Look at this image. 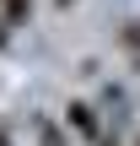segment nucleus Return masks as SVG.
I'll list each match as a JSON object with an SVG mask.
<instances>
[{"label": "nucleus", "instance_id": "obj_1", "mask_svg": "<svg viewBox=\"0 0 140 146\" xmlns=\"http://www.w3.org/2000/svg\"><path fill=\"white\" fill-rule=\"evenodd\" d=\"M65 119H70V125H76L86 141H103V125H97V114H92L86 103H70V108H65Z\"/></svg>", "mask_w": 140, "mask_h": 146}, {"label": "nucleus", "instance_id": "obj_2", "mask_svg": "<svg viewBox=\"0 0 140 146\" xmlns=\"http://www.w3.org/2000/svg\"><path fill=\"white\" fill-rule=\"evenodd\" d=\"M38 135H43V146H65V141H59V130H54V125H49V119H43V125H38Z\"/></svg>", "mask_w": 140, "mask_h": 146}, {"label": "nucleus", "instance_id": "obj_3", "mask_svg": "<svg viewBox=\"0 0 140 146\" xmlns=\"http://www.w3.org/2000/svg\"><path fill=\"white\" fill-rule=\"evenodd\" d=\"M0 146H11V135H5V130H0Z\"/></svg>", "mask_w": 140, "mask_h": 146}, {"label": "nucleus", "instance_id": "obj_4", "mask_svg": "<svg viewBox=\"0 0 140 146\" xmlns=\"http://www.w3.org/2000/svg\"><path fill=\"white\" fill-rule=\"evenodd\" d=\"M59 5H70V0H59Z\"/></svg>", "mask_w": 140, "mask_h": 146}]
</instances>
